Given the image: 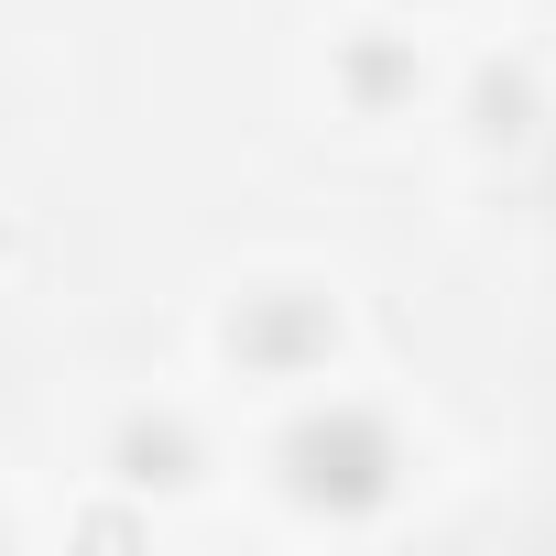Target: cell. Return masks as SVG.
Instances as JSON below:
<instances>
[{"label":"cell","mask_w":556,"mask_h":556,"mask_svg":"<svg viewBox=\"0 0 556 556\" xmlns=\"http://www.w3.org/2000/svg\"><path fill=\"white\" fill-rule=\"evenodd\" d=\"M285 491L295 502H317V513H371L382 491H393V437L371 426V415H306L295 437H285Z\"/></svg>","instance_id":"obj_1"},{"label":"cell","mask_w":556,"mask_h":556,"mask_svg":"<svg viewBox=\"0 0 556 556\" xmlns=\"http://www.w3.org/2000/svg\"><path fill=\"white\" fill-rule=\"evenodd\" d=\"M317 350H328V306L306 295H262L240 317V361H317Z\"/></svg>","instance_id":"obj_2"},{"label":"cell","mask_w":556,"mask_h":556,"mask_svg":"<svg viewBox=\"0 0 556 556\" xmlns=\"http://www.w3.org/2000/svg\"><path fill=\"white\" fill-rule=\"evenodd\" d=\"M131 458H142V480H175V458H186V437H131Z\"/></svg>","instance_id":"obj_3"}]
</instances>
